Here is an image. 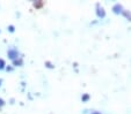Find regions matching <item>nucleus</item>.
I'll return each mask as SVG.
<instances>
[{"label": "nucleus", "instance_id": "nucleus-1", "mask_svg": "<svg viewBox=\"0 0 131 114\" xmlns=\"http://www.w3.org/2000/svg\"><path fill=\"white\" fill-rule=\"evenodd\" d=\"M0 64H3V62H1V61H0Z\"/></svg>", "mask_w": 131, "mask_h": 114}]
</instances>
